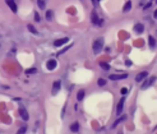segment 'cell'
I'll use <instances>...</instances> for the list:
<instances>
[{
	"label": "cell",
	"mask_w": 157,
	"mask_h": 134,
	"mask_svg": "<svg viewBox=\"0 0 157 134\" xmlns=\"http://www.w3.org/2000/svg\"><path fill=\"white\" fill-rule=\"evenodd\" d=\"M102 47H103V38H102V37H100V38L95 40V42H93V45H92L93 53H95V54H98L100 51L102 50Z\"/></svg>",
	"instance_id": "1"
},
{
	"label": "cell",
	"mask_w": 157,
	"mask_h": 134,
	"mask_svg": "<svg viewBox=\"0 0 157 134\" xmlns=\"http://www.w3.org/2000/svg\"><path fill=\"white\" fill-rule=\"evenodd\" d=\"M157 80V77H155V75H152V77H149V78H147L143 83H142V86H141V88L142 89H147V88H149L151 86L155 83V82Z\"/></svg>",
	"instance_id": "2"
},
{
	"label": "cell",
	"mask_w": 157,
	"mask_h": 134,
	"mask_svg": "<svg viewBox=\"0 0 157 134\" xmlns=\"http://www.w3.org/2000/svg\"><path fill=\"white\" fill-rule=\"evenodd\" d=\"M128 78V74L124 73V74H110L109 75V79L110 80H123V79H126Z\"/></svg>",
	"instance_id": "3"
},
{
	"label": "cell",
	"mask_w": 157,
	"mask_h": 134,
	"mask_svg": "<svg viewBox=\"0 0 157 134\" xmlns=\"http://www.w3.org/2000/svg\"><path fill=\"white\" fill-rule=\"evenodd\" d=\"M61 88V82L60 80H54V83H52V89H51V93L52 95H56L59 91H60Z\"/></svg>",
	"instance_id": "4"
},
{
	"label": "cell",
	"mask_w": 157,
	"mask_h": 134,
	"mask_svg": "<svg viewBox=\"0 0 157 134\" xmlns=\"http://www.w3.org/2000/svg\"><path fill=\"white\" fill-rule=\"evenodd\" d=\"M5 3H6V5L10 8V10H12L13 13H17L18 12V6L16 4V1L14 0H5Z\"/></svg>",
	"instance_id": "5"
},
{
	"label": "cell",
	"mask_w": 157,
	"mask_h": 134,
	"mask_svg": "<svg viewBox=\"0 0 157 134\" xmlns=\"http://www.w3.org/2000/svg\"><path fill=\"white\" fill-rule=\"evenodd\" d=\"M147 77H148V72H146V70H144V72H141L139 74H137V75H135V82H137V83L143 82Z\"/></svg>",
	"instance_id": "6"
},
{
	"label": "cell",
	"mask_w": 157,
	"mask_h": 134,
	"mask_svg": "<svg viewBox=\"0 0 157 134\" xmlns=\"http://www.w3.org/2000/svg\"><path fill=\"white\" fill-rule=\"evenodd\" d=\"M124 102H125V98H124V97L120 98V101H119L118 106H116V114H118V116L123 114V109H124Z\"/></svg>",
	"instance_id": "7"
},
{
	"label": "cell",
	"mask_w": 157,
	"mask_h": 134,
	"mask_svg": "<svg viewBox=\"0 0 157 134\" xmlns=\"http://www.w3.org/2000/svg\"><path fill=\"white\" fill-rule=\"evenodd\" d=\"M56 65H58V61L55 60V59H50V60L46 63V68H47V70H54L55 68H56Z\"/></svg>",
	"instance_id": "8"
},
{
	"label": "cell",
	"mask_w": 157,
	"mask_h": 134,
	"mask_svg": "<svg viewBox=\"0 0 157 134\" xmlns=\"http://www.w3.org/2000/svg\"><path fill=\"white\" fill-rule=\"evenodd\" d=\"M19 115H21V118L23 119L24 121H27L28 119H29V115H28V113H27V110L23 109V107H21V109H19Z\"/></svg>",
	"instance_id": "9"
},
{
	"label": "cell",
	"mask_w": 157,
	"mask_h": 134,
	"mask_svg": "<svg viewBox=\"0 0 157 134\" xmlns=\"http://www.w3.org/2000/svg\"><path fill=\"white\" fill-rule=\"evenodd\" d=\"M69 41V38L68 37H64V38H59V40H56L54 42V46H56V47H60L61 45H64V43H66Z\"/></svg>",
	"instance_id": "10"
},
{
	"label": "cell",
	"mask_w": 157,
	"mask_h": 134,
	"mask_svg": "<svg viewBox=\"0 0 157 134\" xmlns=\"http://www.w3.org/2000/svg\"><path fill=\"white\" fill-rule=\"evenodd\" d=\"M91 21H92V23L93 24H98V16H97V13H96V10H92V13H91Z\"/></svg>",
	"instance_id": "11"
},
{
	"label": "cell",
	"mask_w": 157,
	"mask_h": 134,
	"mask_svg": "<svg viewBox=\"0 0 157 134\" xmlns=\"http://www.w3.org/2000/svg\"><path fill=\"white\" fill-rule=\"evenodd\" d=\"M134 32L143 33V32H144V26H143V23H137L135 26H134Z\"/></svg>",
	"instance_id": "12"
},
{
	"label": "cell",
	"mask_w": 157,
	"mask_h": 134,
	"mask_svg": "<svg viewBox=\"0 0 157 134\" xmlns=\"http://www.w3.org/2000/svg\"><path fill=\"white\" fill-rule=\"evenodd\" d=\"M79 129H81V125H79V123L78 121H74L72 125H70V130H72L73 133H78L79 132Z\"/></svg>",
	"instance_id": "13"
},
{
	"label": "cell",
	"mask_w": 157,
	"mask_h": 134,
	"mask_svg": "<svg viewBox=\"0 0 157 134\" xmlns=\"http://www.w3.org/2000/svg\"><path fill=\"white\" fill-rule=\"evenodd\" d=\"M125 120H126V115H121L120 118H118L116 120L114 121V124H113V128H116V126H118L119 124H120L121 121H125Z\"/></svg>",
	"instance_id": "14"
},
{
	"label": "cell",
	"mask_w": 157,
	"mask_h": 134,
	"mask_svg": "<svg viewBox=\"0 0 157 134\" xmlns=\"http://www.w3.org/2000/svg\"><path fill=\"white\" fill-rule=\"evenodd\" d=\"M132 1H130V0H129V1H126L125 3V4H124V6H123V12H124V13H128L129 12V10L130 9H132Z\"/></svg>",
	"instance_id": "15"
},
{
	"label": "cell",
	"mask_w": 157,
	"mask_h": 134,
	"mask_svg": "<svg viewBox=\"0 0 157 134\" xmlns=\"http://www.w3.org/2000/svg\"><path fill=\"white\" fill-rule=\"evenodd\" d=\"M84 95H86V91L84 89H79L77 92V101H82L84 98Z\"/></svg>",
	"instance_id": "16"
},
{
	"label": "cell",
	"mask_w": 157,
	"mask_h": 134,
	"mask_svg": "<svg viewBox=\"0 0 157 134\" xmlns=\"http://www.w3.org/2000/svg\"><path fill=\"white\" fill-rule=\"evenodd\" d=\"M46 21H49V22L54 21V12H52L51 9H49L46 12Z\"/></svg>",
	"instance_id": "17"
},
{
	"label": "cell",
	"mask_w": 157,
	"mask_h": 134,
	"mask_svg": "<svg viewBox=\"0 0 157 134\" xmlns=\"http://www.w3.org/2000/svg\"><path fill=\"white\" fill-rule=\"evenodd\" d=\"M148 45H149V47H152V49L156 46V40H155L153 36H148Z\"/></svg>",
	"instance_id": "18"
},
{
	"label": "cell",
	"mask_w": 157,
	"mask_h": 134,
	"mask_svg": "<svg viewBox=\"0 0 157 134\" xmlns=\"http://www.w3.org/2000/svg\"><path fill=\"white\" fill-rule=\"evenodd\" d=\"M100 66H101L103 70H106V72H109L110 68H111L110 64H107V63H105V61H100Z\"/></svg>",
	"instance_id": "19"
},
{
	"label": "cell",
	"mask_w": 157,
	"mask_h": 134,
	"mask_svg": "<svg viewBox=\"0 0 157 134\" xmlns=\"http://www.w3.org/2000/svg\"><path fill=\"white\" fill-rule=\"evenodd\" d=\"M27 28L29 29V32L33 33V35H38V32H37V29L33 27V24H27Z\"/></svg>",
	"instance_id": "20"
},
{
	"label": "cell",
	"mask_w": 157,
	"mask_h": 134,
	"mask_svg": "<svg viewBox=\"0 0 157 134\" xmlns=\"http://www.w3.org/2000/svg\"><path fill=\"white\" fill-rule=\"evenodd\" d=\"M38 70H37L36 68H29V69H26V74H35L37 73Z\"/></svg>",
	"instance_id": "21"
},
{
	"label": "cell",
	"mask_w": 157,
	"mask_h": 134,
	"mask_svg": "<svg viewBox=\"0 0 157 134\" xmlns=\"http://www.w3.org/2000/svg\"><path fill=\"white\" fill-rule=\"evenodd\" d=\"M37 5H38L40 9H45V0H37Z\"/></svg>",
	"instance_id": "22"
},
{
	"label": "cell",
	"mask_w": 157,
	"mask_h": 134,
	"mask_svg": "<svg viewBox=\"0 0 157 134\" xmlns=\"http://www.w3.org/2000/svg\"><path fill=\"white\" fill-rule=\"evenodd\" d=\"M97 84L102 87V86L106 84V79H103V78H98V80H97Z\"/></svg>",
	"instance_id": "23"
},
{
	"label": "cell",
	"mask_w": 157,
	"mask_h": 134,
	"mask_svg": "<svg viewBox=\"0 0 157 134\" xmlns=\"http://www.w3.org/2000/svg\"><path fill=\"white\" fill-rule=\"evenodd\" d=\"M26 132H27V128H26V126H22V128H19V130L17 132V134H26Z\"/></svg>",
	"instance_id": "24"
},
{
	"label": "cell",
	"mask_w": 157,
	"mask_h": 134,
	"mask_svg": "<svg viewBox=\"0 0 157 134\" xmlns=\"http://www.w3.org/2000/svg\"><path fill=\"white\" fill-rule=\"evenodd\" d=\"M35 21H36V22H40V21H41V17H40V14L37 13V12L35 13Z\"/></svg>",
	"instance_id": "25"
},
{
	"label": "cell",
	"mask_w": 157,
	"mask_h": 134,
	"mask_svg": "<svg viewBox=\"0 0 157 134\" xmlns=\"http://www.w3.org/2000/svg\"><path fill=\"white\" fill-rule=\"evenodd\" d=\"M120 93H121L123 96H125L126 93H128V89H126L125 87H124V88H121V91H120Z\"/></svg>",
	"instance_id": "26"
},
{
	"label": "cell",
	"mask_w": 157,
	"mask_h": 134,
	"mask_svg": "<svg viewBox=\"0 0 157 134\" xmlns=\"http://www.w3.org/2000/svg\"><path fill=\"white\" fill-rule=\"evenodd\" d=\"M151 5H152V1H149V3H147V4L143 6V9H144V10H147L148 8H151Z\"/></svg>",
	"instance_id": "27"
},
{
	"label": "cell",
	"mask_w": 157,
	"mask_h": 134,
	"mask_svg": "<svg viewBox=\"0 0 157 134\" xmlns=\"http://www.w3.org/2000/svg\"><path fill=\"white\" fill-rule=\"evenodd\" d=\"M69 47H70V46H68V47H65V49H63V50H61V51H60V53H59L58 55H61V54H64V53H65V51H68V49H69Z\"/></svg>",
	"instance_id": "28"
},
{
	"label": "cell",
	"mask_w": 157,
	"mask_h": 134,
	"mask_svg": "<svg viewBox=\"0 0 157 134\" xmlns=\"http://www.w3.org/2000/svg\"><path fill=\"white\" fill-rule=\"evenodd\" d=\"M125 65H126V66H130V65H132V61H129V60H128V61L125 63Z\"/></svg>",
	"instance_id": "29"
},
{
	"label": "cell",
	"mask_w": 157,
	"mask_h": 134,
	"mask_svg": "<svg viewBox=\"0 0 157 134\" xmlns=\"http://www.w3.org/2000/svg\"><path fill=\"white\" fill-rule=\"evenodd\" d=\"M153 16H155V18H157V10H155V14H153Z\"/></svg>",
	"instance_id": "30"
},
{
	"label": "cell",
	"mask_w": 157,
	"mask_h": 134,
	"mask_svg": "<svg viewBox=\"0 0 157 134\" xmlns=\"http://www.w3.org/2000/svg\"><path fill=\"white\" fill-rule=\"evenodd\" d=\"M155 129H157V125H156V126H155Z\"/></svg>",
	"instance_id": "31"
},
{
	"label": "cell",
	"mask_w": 157,
	"mask_h": 134,
	"mask_svg": "<svg viewBox=\"0 0 157 134\" xmlns=\"http://www.w3.org/2000/svg\"><path fill=\"white\" fill-rule=\"evenodd\" d=\"M119 134H123V133H121V132H120V133H119Z\"/></svg>",
	"instance_id": "32"
},
{
	"label": "cell",
	"mask_w": 157,
	"mask_h": 134,
	"mask_svg": "<svg viewBox=\"0 0 157 134\" xmlns=\"http://www.w3.org/2000/svg\"><path fill=\"white\" fill-rule=\"evenodd\" d=\"M98 1H100V0H98Z\"/></svg>",
	"instance_id": "33"
}]
</instances>
